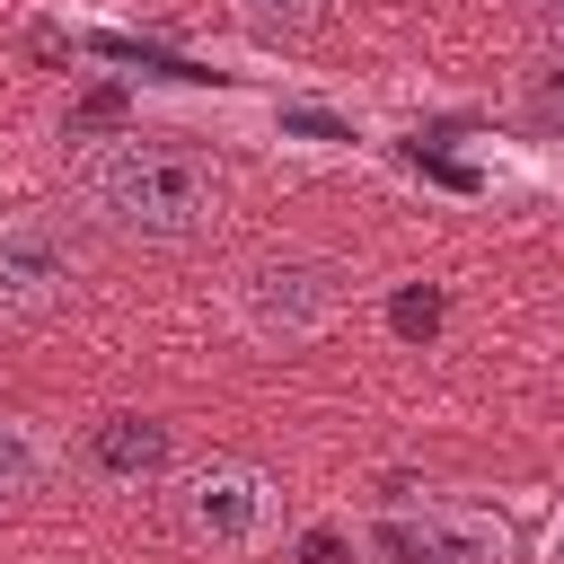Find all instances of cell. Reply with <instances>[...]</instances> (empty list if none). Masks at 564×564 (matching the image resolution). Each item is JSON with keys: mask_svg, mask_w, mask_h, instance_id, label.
<instances>
[{"mask_svg": "<svg viewBox=\"0 0 564 564\" xmlns=\"http://www.w3.org/2000/svg\"><path fill=\"white\" fill-rule=\"evenodd\" d=\"M344 308V273L326 256H300V247H264L247 264H229L220 282V317L256 344V352H300L335 326Z\"/></svg>", "mask_w": 564, "mask_h": 564, "instance_id": "obj_2", "label": "cell"}, {"mask_svg": "<svg viewBox=\"0 0 564 564\" xmlns=\"http://www.w3.org/2000/svg\"><path fill=\"white\" fill-rule=\"evenodd\" d=\"M229 9H238L247 26H264V35H282V26H308L326 0H229Z\"/></svg>", "mask_w": 564, "mask_h": 564, "instance_id": "obj_8", "label": "cell"}, {"mask_svg": "<svg viewBox=\"0 0 564 564\" xmlns=\"http://www.w3.org/2000/svg\"><path fill=\"white\" fill-rule=\"evenodd\" d=\"M538 555H546V564H564V502L546 511V546H538Z\"/></svg>", "mask_w": 564, "mask_h": 564, "instance_id": "obj_11", "label": "cell"}, {"mask_svg": "<svg viewBox=\"0 0 564 564\" xmlns=\"http://www.w3.org/2000/svg\"><path fill=\"white\" fill-rule=\"evenodd\" d=\"M79 282H88V256L53 212H0V317H44Z\"/></svg>", "mask_w": 564, "mask_h": 564, "instance_id": "obj_4", "label": "cell"}, {"mask_svg": "<svg viewBox=\"0 0 564 564\" xmlns=\"http://www.w3.org/2000/svg\"><path fill=\"white\" fill-rule=\"evenodd\" d=\"M167 511H176V538L203 546V555H264L282 538V485L247 458H212V467H185L167 485Z\"/></svg>", "mask_w": 564, "mask_h": 564, "instance_id": "obj_3", "label": "cell"}, {"mask_svg": "<svg viewBox=\"0 0 564 564\" xmlns=\"http://www.w3.org/2000/svg\"><path fill=\"white\" fill-rule=\"evenodd\" d=\"M520 9H529V18L546 26V35H564V0H520Z\"/></svg>", "mask_w": 564, "mask_h": 564, "instance_id": "obj_12", "label": "cell"}, {"mask_svg": "<svg viewBox=\"0 0 564 564\" xmlns=\"http://www.w3.org/2000/svg\"><path fill=\"white\" fill-rule=\"evenodd\" d=\"M53 467H62V449H53L35 423L0 414V511H26V502L53 485Z\"/></svg>", "mask_w": 564, "mask_h": 564, "instance_id": "obj_7", "label": "cell"}, {"mask_svg": "<svg viewBox=\"0 0 564 564\" xmlns=\"http://www.w3.org/2000/svg\"><path fill=\"white\" fill-rule=\"evenodd\" d=\"M70 194H79V212H88L97 229L141 238V247H185V238H203V229L220 220V176H212V159L167 150V141H132V132L88 141V150L70 159Z\"/></svg>", "mask_w": 564, "mask_h": 564, "instance_id": "obj_1", "label": "cell"}, {"mask_svg": "<svg viewBox=\"0 0 564 564\" xmlns=\"http://www.w3.org/2000/svg\"><path fill=\"white\" fill-rule=\"evenodd\" d=\"M70 467L97 476V485H115V494H141V485H176L185 476L176 467V423H159V414H97L79 432Z\"/></svg>", "mask_w": 564, "mask_h": 564, "instance_id": "obj_6", "label": "cell"}, {"mask_svg": "<svg viewBox=\"0 0 564 564\" xmlns=\"http://www.w3.org/2000/svg\"><path fill=\"white\" fill-rule=\"evenodd\" d=\"M397 564H511V520L485 502H405L379 520Z\"/></svg>", "mask_w": 564, "mask_h": 564, "instance_id": "obj_5", "label": "cell"}, {"mask_svg": "<svg viewBox=\"0 0 564 564\" xmlns=\"http://www.w3.org/2000/svg\"><path fill=\"white\" fill-rule=\"evenodd\" d=\"M308 564H352V555H344V538H335V529H308Z\"/></svg>", "mask_w": 564, "mask_h": 564, "instance_id": "obj_10", "label": "cell"}, {"mask_svg": "<svg viewBox=\"0 0 564 564\" xmlns=\"http://www.w3.org/2000/svg\"><path fill=\"white\" fill-rule=\"evenodd\" d=\"M388 326H397V335H432V326H441V291H397V300H388Z\"/></svg>", "mask_w": 564, "mask_h": 564, "instance_id": "obj_9", "label": "cell"}]
</instances>
